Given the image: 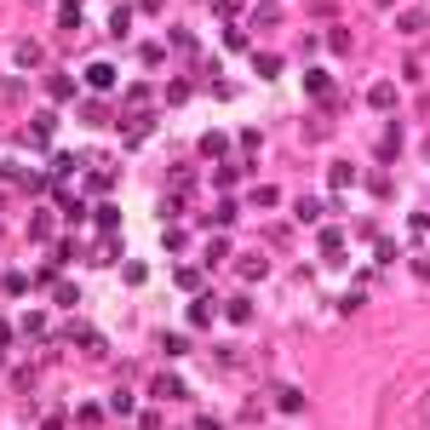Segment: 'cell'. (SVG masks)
<instances>
[{
    "label": "cell",
    "instance_id": "cell-6",
    "mask_svg": "<svg viewBox=\"0 0 430 430\" xmlns=\"http://www.w3.org/2000/svg\"><path fill=\"white\" fill-rule=\"evenodd\" d=\"M52 305L63 310V305H80V287L75 281H52Z\"/></svg>",
    "mask_w": 430,
    "mask_h": 430
},
{
    "label": "cell",
    "instance_id": "cell-18",
    "mask_svg": "<svg viewBox=\"0 0 430 430\" xmlns=\"http://www.w3.org/2000/svg\"><path fill=\"white\" fill-rule=\"evenodd\" d=\"M190 321H195V327H207V321H212V305H207V298H195V305H190Z\"/></svg>",
    "mask_w": 430,
    "mask_h": 430
},
{
    "label": "cell",
    "instance_id": "cell-17",
    "mask_svg": "<svg viewBox=\"0 0 430 430\" xmlns=\"http://www.w3.org/2000/svg\"><path fill=\"white\" fill-rule=\"evenodd\" d=\"M58 18H63V29H75V23H80V0H63Z\"/></svg>",
    "mask_w": 430,
    "mask_h": 430
},
{
    "label": "cell",
    "instance_id": "cell-4",
    "mask_svg": "<svg viewBox=\"0 0 430 430\" xmlns=\"http://www.w3.org/2000/svg\"><path fill=\"white\" fill-rule=\"evenodd\" d=\"M276 407H281V413H298V407H305V391H298V384H281V391H276Z\"/></svg>",
    "mask_w": 430,
    "mask_h": 430
},
{
    "label": "cell",
    "instance_id": "cell-10",
    "mask_svg": "<svg viewBox=\"0 0 430 430\" xmlns=\"http://www.w3.org/2000/svg\"><path fill=\"white\" fill-rule=\"evenodd\" d=\"M402 149V133H396V126H384V133H379V161H391Z\"/></svg>",
    "mask_w": 430,
    "mask_h": 430
},
{
    "label": "cell",
    "instance_id": "cell-8",
    "mask_svg": "<svg viewBox=\"0 0 430 430\" xmlns=\"http://www.w3.org/2000/svg\"><path fill=\"white\" fill-rule=\"evenodd\" d=\"M149 391H155V396H184V384L172 379V373H155V379H149Z\"/></svg>",
    "mask_w": 430,
    "mask_h": 430
},
{
    "label": "cell",
    "instance_id": "cell-14",
    "mask_svg": "<svg viewBox=\"0 0 430 430\" xmlns=\"http://www.w3.org/2000/svg\"><path fill=\"white\" fill-rule=\"evenodd\" d=\"M424 23H430V12H419V6H413V12H402V29H407V35H419Z\"/></svg>",
    "mask_w": 430,
    "mask_h": 430
},
{
    "label": "cell",
    "instance_id": "cell-5",
    "mask_svg": "<svg viewBox=\"0 0 430 430\" xmlns=\"http://www.w3.org/2000/svg\"><path fill=\"white\" fill-rule=\"evenodd\" d=\"M69 338L80 344V350H92V356H104V338H98L92 327H69Z\"/></svg>",
    "mask_w": 430,
    "mask_h": 430
},
{
    "label": "cell",
    "instance_id": "cell-1",
    "mask_svg": "<svg viewBox=\"0 0 430 430\" xmlns=\"http://www.w3.org/2000/svg\"><path fill=\"white\" fill-rule=\"evenodd\" d=\"M115 63H92V69H86V86H92V92H115Z\"/></svg>",
    "mask_w": 430,
    "mask_h": 430
},
{
    "label": "cell",
    "instance_id": "cell-21",
    "mask_svg": "<svg viewBox=\"0 0 430 430\" xmlns=\"http://www.w3.org/2000/svg\"><path fill=\"white\" fill-rule=\"evenodd\" d=\"M138 6H144V12H161V6H166V0H138Z\"/></svg>",
    "mask_w": 430,
    "mask_h": 430
},
{
    "label": "cell",
    "instance_id": "cell-19",
    "mask_svg": "<svg viewBox=\"0 0 430 430\" xmlns=\"http://www.w3.org/2000/svg\"><path fill=\"white\" fill-rule=\"evenodd\" d=\"M247 281H258V276H264V258H241V264H235Z\"/></svg>",
    "mask_w": 430,
    "mask_h": 430
},
{
    "label": "cell",
    "instance_id": "cell-12",
    "mask_svg": "<svg viewBox=\"0 0 430 430\" xmlns=\"http://www.w3.org/2000/svg\"><path fill=\"white\" fill-rule=\"evenodd\" d=\"M252 69L264 75V80H276V75H281V58H270V52H258V58H252Z\"/></svg>",
    "mask_w": 430,
    "mask_h": 430
},
{
    "label": "cell",
    "instance_id": "cell-13",
    "mask_svg": "<svg viewBox=\"0 0 430 430\" xmlns=\"http://www.w3.org/2000/svg\"><path fill=\"white\" fill-rule=\"evenodd\" d=\"M224 310H230V321H241V327H247V316H252V298H230Z\"/></svg>",
    "mask_w": 430,
    "mask_h": 430
},
{
    "label": "cell",
    "instance_id": "cell-9",
    "mask_svg": "<svg viewBox=\"0 0 430 430\" xmlns=\"http://www.w3.org/2000/svg\"><path fill=\"white\" fill-rule=\"evenodd\" d=\"M321 258H338L344 264V235L338 230H321Z\"/></svg>",
    "mask_w": 430,
    "mask_h": 430
},
{
    "label": "cell",
    "instance_id": "cell-22",
    "mask_svg": "<svg viewBox=\"0 0 430 430\" xmlns=\"http://www.w3.org/2000/svg\"><path fill=\"white\" fill-rule=\"evenodd\" d=\"M379 6H396V0H379Z\"/></svg>",
    "mask_w": 430,
    "mask_h": 430
},
{
    "label": "cell",
    "instance_id": "cell-11",
    "mask_svg": "<svg viewBox=\"0 0 430 430\" xmlns=\"http://www.w3.org/2000/svg\"><path fill=\"white\" fill-rule=\"evenodd\" d=\"M47 92H52L58 104H69V98H75V80H69V75H52V80H47Z\"/></svg>",
    "mask_w": 430,
    "mask_h": 430
},
{
    "label": "cell",
    "instance_id": "cell-15",
    "mask_svg": "<svg viewBox=\"0 0 430 430\" xmlns=\"http://www.w3.org/2000/svg\"><path fill=\"white\" fill-rule=\"evenodd\" d=\"M367 104H373V109H391V104H396V92H391V86H373Z\"/></svg>",
    "mask_w": 430,
    "mask_h": 430
},
{
    "label": "cell",
    "instance_id": "cell-3",
    "mask_svg": "<svg viewBox=\"0 0 430 430\" xmlns=\"http://www.w3.org/2000/svg\"><path fill=\"white\" fill-rule=\"evenodd\" d=\"M327 184H333V190H350V184H356V166H350V161H333V166H327Z\"/></svg>",
    "mask_w": 430,
    "mask_h": 430
},
{
    "label": "cell",
    "instance_id": "cell-20",
    "mask_svg": "<svg viewBox=\"0 0 430 430\" xmlns=\"http://www.w3.org/2000/svg\"><path fill=\"white\" fill-rule=\"evenodd\" d=\"M133 407H138V402L126 396V391H115V396H109V413H133Z\"/></svg>",
    "mask_w": 430,
    "mask_h": 430
},
{
    "label": "cell",
    "instance_id": "cell-16",
    "mask_svg": "<svg viewBox=\"0 0 430 430\" xmlns=\"http://www.w3.org/2000/svg\"><path fill=\"white\" fill-rule=\"evenodd\" d=\"M98 224H104V230H121V207H115V201L98 207Z\"/></svg>",
    "mask_w": 430,
    "mask_h": 430
},
{
    "label": "cell",
    "instance_id": "cell-2",
    "mask_svg": "<svg viewBox=\"0 0 430 430\" xmlns=\"http://www.w3.org/2000/svg\"><path fill=\"white\" fill-rule=\"evenodd\" d=\"M305 92H310V98H333V75H327V69H310V75H305Z\"/></svg>",
    "mask_w": 430,
    "mask_h": 430
},
{
    "label": "cell",
    "instance_id": "cell-7",
    "mask_svg": "<svg viewBox=\"0 0 430 430\" xmlns=\"http://www.w3.org/2000/svg\"><path fill=\"white\" fill-rule=\"evenodd\" d=\"M29 144H52V115H35L29 121Z\"/></svg>",
    "mask_w": 430,
    "mask_h": 430
}]
</instances>
